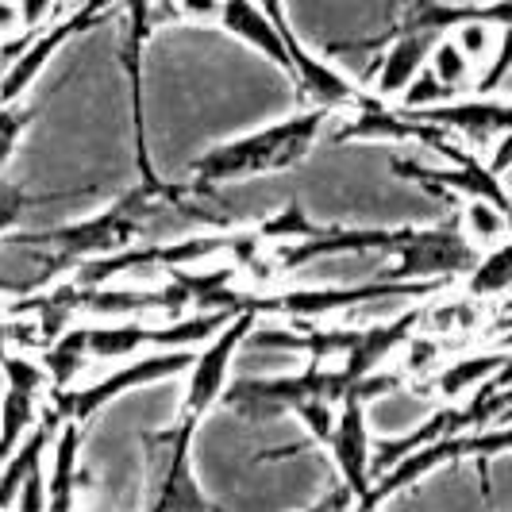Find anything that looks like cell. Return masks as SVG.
Returning a JSON list of instances; mask_svg holds the SVG:
<instances>
[{"mask_svg": "<svg viewBox=\"0 0 512 512\" xmlns=\"http://www.w3.org/2000/svg\"><path fill=\"white\" fill-rule=\"evenodd\" d=\"M216 20H220V27H224L228 35L243 39L247 47H255L258 54H266L274 66H282L289 77H297V54L289 47V39L270 24V16L258 8L255 0H220Z\"/></svg>", "mask_w": 512, "mask_h": 512, "instance_id": "obj_11", "label": "cell"}, {"mask_svg": "<svg viewBox=\"0 0 512 512\" xmlns=\"http://www.w3.org/2000/svg\"><path fill=\"white\" fill-rule=\"evenodd\" d=\"M235 312L216 308V312H193L178 316L166 324H143V320H104L89 324V359L112 362V359H135L143 347L151 351H197L212 335L228 324Z\"/></svg>", "mask_w": 512, "mask_h": 512, "instance_id": "obj_3", "label": "cell"}, {"mask_svg": "<svg viewBox=\"0 0 512 512\" xmlns=\"http://www.w3.org/2000/svg\"><path fill=\"white\" fill-rule=\"evenodd\" d=\"M81 474V428L62 420L51 439V470H43L47 486V512H77V486Z\"/></svg>", "mask_w": 512, "mask_h": 512, "instance_id": "obj_13", "label": "cell"}, {"mask_svg": "<svg viewBox=\"0 0 512 512\" xmlns=\"http://www.w3.org/2000/svg\"><path fill=\"white\" fill-rule=\"evenodd\" d=\"M12 512H47V486H43V462L31 466V474L24 478V486L12 501Z\"/></svg>", "mask_w": 512, "mask_h": 512, "instance_id": "obj_25", "label": "cell"}, {"mask_svg": "<svg viewBox=\"0 0 512 512\" xmlns=\"http://www.w3.org/2000/svg\"><path fill=\"white\" fill-rule=\"evenodd\" d=\"M489 147H493V154L482 158V162H486V170L493 174V178L505 181V170H509V162H512V135L509 131H505V135H497Z\"/></svg>", "mask_w": 512, "mask_h": 512, "instance_id": "obj_27", "label": "cell"}, {"mask_svg": "<svg viewBox=\"0 0 512 512\" xmlns=\"http://www.w3.org/2000/svg\"><path fill=\"white\" fill-rule=\"evenodd\" d=\"M85 339H89V324H70L66 332H58L51 343H47V355H43L39 366L47 370L51 389H70V385L81 378V370H85V362H89Z\"/></svg>", "mask_w": 512, "mask_h": 512, "instance_id": "obj_15", "label": "cell"}, {"mask_svg": "<svg viewBox=\"0 0 512 512\" xmlns=\"http://www.w3.org/2000/svg\"><path fill=\"white\" fill-rule=\"evenodd\" d=\"M501 31H505V27H493L489 20H462V24H455L447 35H451V43H455L474 66H482L489 54H493V47H497Z\"/></svg>", "mask_w": 512, "mask_h": 512, "instance_id": "obj_20", "label": "cell"}, {"mask_svg": "<svg viewBox=\"0 0 512 512\" xmlns=\"http://www.w3.org/2000/svg\"><path fill=\"white\" fill-rule=\"evenodd\" d=\"M401 8H405V0H385V27H389V31H393V24H397Z\"/></svg>", "mask_w": 512, "mask_h": 512, "instance_id": "obj_30", "label": "cell"}, {"mask_svg": "<svg viewBox=\"0 0 512 512\" xmlns=\"http://www.w3.org/2000/svg\"><path fill=\"white\" fill-rule=\"evenodd\" d=\"M255 316L258 312H235L220 332L193 351V366L185 370V374H189V385H185L181 416L205 420V412H212L220 405V393H224V385L231 382V362L239 355V347H243V339L251 332Z\"/></svg>", "mask_w": 512, "mask_h": 512, "instance_id": "obj_5", "label": "cell"}, {"mask_svg": "<svg viewBox=\"0 0 512 512\" xmlns=\"http://www.w3.org/2000/svg\"><path fill=\"white\" fill-rule=\"evenodd\" d=\"M0 370L8 378L4 401H0V462H4L39 424V397L51 389V382L39 362L8 347H0Z\"/></svg>", "mask_w": 512, "mask_h": 512, "instance_id": "obj_7", "label": "cell"}, {"mask_svg": "<svg viewBox=\"0 0 512 512\" xmlns=\"http://www.w3.org/2000/svg\"><path fill=\"white\" fill-rule=\"evenodd\" d=\"M189 366H193V351H151V355L131 359L128 366H120V370L97 378L93 385H81V389L70 385V389H47V393H51L54 416H58V420H70V424L81 428V424L93 420L108 401L124 397L131 389H147V385L181 378Z\"/></svg>", "mask_w": 512, "mask_h": 512, "instance_id": "obj_4", "label": "cell"}, {"mask_svg": "<svg viewBox=\"0 0 512 512\" xmlns=\"http://www.w3.org/2000/svg\"><path fill=\"white\" fill-rule=\"evenodd\" d=\"M509 62H512V39H509V27L501 31V39H497V47L489 54L486 62V74L478 77V81H470V93L474 97H497V101H505V85H509Z\"/></svg>", "mask_w": 512, "mask_h": 512, "instance_id": "obj_21", "label": "cell"}, {"mask_svg": "<svg viewBox=\"0 0 512 512\" xmlns=\"http://www.w3.org/2000/svg\"><path fill=\"white\" fill-rule=\"evenodd\" d=\"M432 74L455 93V97H462V93H470V81H474V62L466 58V54L451 43V35H439L436 43H432V51H428V62H424Z\"/></svg>", "mask_w": 512, "mask_h": 512, "instance_id": "obj_19", "label": "cell"}, {"mask_svg": "<svg viewBox=\"0 0 512 512\" xmlns=\"http://www.w3.org/2000/svg\"><path fill=\"white\" fill-rule=\"evenodd\" d=\"M512 285V251L509 243H497L478 251L474 266L466 270V293L474 301H493V297H505Z\"/></svg>", "mask_w": 512, "mask_h": 512, "instance_id": "obj_16", "label": "cell"}, {"mask_svg": "<svg viewBox=\"0 0 512 512\" xmlns=\"http://www.w3.org/2000/svg\"><path fill=\"white\" fill-rule=\"evenodd\" d=\"M332 451L335 466L343 474V489L355 497L359 505L362 497L370 493V424H366V405L362 401H339L335 409V424H332V436L324 443Z\"/></svg>", "mask_w": 512, "mask_h": 512, "instance_id": "obj_10", "label": "cell"}, {"mask_svg": "<svg viewBox=\"0 0 512 512\" xmlns=\"http://www.w3.org/2000/svg\"><path fill=\"white\" fill-rule=\"evenodd\" d=\"M459 231L462 239H470L478 251L497 247V243H509V208L493 205V201H478V197H466V205L459 212Z\"/></svg>", "mask_w": 512, "mask_h": 512, "instance_id": "obj_17", "label": "cell"}, {"mask_svg": "<svg viewBox=\"0 0 512 512\" xmlns=\"http://www.w3.org/2000/svg\"><path fill=\"white\" fill-rule=\"evenodd\" d=\"M20 27V12H16V0H0V39L12 35Z\"/></svg>", "mask_w": 512, "mask_h": 512, "instance_id": "obj_29", "label": "cell"}, {"mask_svg": "<svg viewBox=\"0 0 512 512\" xmlns=\"http://www.w3.org/2000/svg\"><path fill=\"white\" fill-rule=\"evenodd\" d=\"M27 120H31V116H27L20 104H4V108H0V174L8 170L12 154L20 147V135H24Z\"/></svg>", "mask_w": 512, "mask_h": 512, "instance_id": "obj_24", "label": "cell"}, {"mask_svg": "<svg viewBox=\"0 0 512 512\" xmlns=\"http://www.w3.org/2000/svg\"><path fill=\"white\" fill-rule=\"evenodd\" d=\"M27 39H31V31H20V35H4V39H0V77L8 74V66L20 58V51L27 47Z\"/></svg>", "mask_w": 512, "mask_h": 512, "instance_id": "obj_28", "label": "cell"}, {"mask_svg": "<svg viewBox=\"0 0 512 512\" xmlns=\"http://www.w3.org/2000/svg\"><path fill=\"white\" fill-rule=\"evenodd\" d=\"M104 4H108V0H89V4L74 8L70 16H62V20H54V24H43L39 31H31V39H27V47L20 51V58L8 66V74L0 77V108H4V104H20V97L35 85V77L47 70V62L74 39L77 31H89V27L101 24Z\"/></svg>", "mask_w": 512, "mask_h": 512, "instance_id": "obj_6", "label": "cell"}, {"mask_svg": "<svg viewBox=\"0 0 512 512\" xmlns=\"http://www.w3.org/2000/svg\"><path fill=\"white\" fill-rule=\"evenodd\" d=\"M289 412H293V416L305 424L308 436L316 439V443H328V436H332V424H335V405L320 401V397H308V401L293 405Z\"/></svg>", "mask_w": 512, "mask_h": 512, "instance_id": "obj_23", "label": "cell"}, {"mask_svg": "<svg viewBox=\"0 0 512 512\" xmlns=\"http://www.w3.org/2000/svg\"><path fill=\"white\" fill-rule=\"evenodd\" d=\"M197 424L201 420L181 416L178 428H166L158 436V443L166 447V466H162V478H158V489H154L151 512H212V505H208L201 486H197L193 459H189Z\"/></svg>", "mask_w": 512, "mask_h": 512, "instance_id": "obj_9", "label": "cell"}, {"mask_svg": "<svg viewBox=\"0 0 512 512\" xmlns=\"http://www.w3.org/2000/svg\"><path fill=\"white\" fill-rule=\"evenodd\" d=\"M124 4V20H128V31H124V66H128L131 77V97H135V108H139V81H143V47L154 31V0H120Z\"/></svg>", "mask_w": 512, "mask_h": 512, "instance_id": "obj_18", "label": "cell"}, {"mask_svg": "<svg viewBox=\"0 0 512 512\" xmlns=\"http://www.w3.org/2000/svg\"><path fill=\"white\" fill-rule=\"evenodd\" d=\"M482 316V308L474 297H459V301H439L428 312H420V328L432 332H451V328H474Z\"/></svg>", "mask_w": 512, "mask_h": 512, "instance_id": "obj_22", "label": "cell"}, {"mask_svg": "<svg viewBox=\"0 0 512 512\" xmlns=\"http://www.w3.org/2000/svg\"><path fill=\"white\" fill-rule=\"evenodd\" d=\"M439 351H443V343H439V339H412L409 335V359H405V370H409V374L428 370V366L436 362Z\"/></svg>", "mask_w": 512, "mask_h": 512, "instance_id": "obj_26", "label": "cell"}, {"mask_svg": "<svg viewBox=\"0 0 512 512\" xmlns=\"http://www.w3.org/2000/svg\"><path fill=\"white\" fill-rule=\"evenodd\" d=\"M166 193L158 181L143 185L128 193L124 201H116L112 208L97 212L93 220L81 224H66L54 231H16V247H31V251H47L43 270H39V289L51 285L58 274H66L70 266L85 262V258L112 255L131 247V239H143V231L151 228V220L158 216V208L166 205Z\"/></svg>", "mask_w": 512, "mask_h": 512, "instance_id": "obj_1", "label": "cell"}, {"mask_svg": "<svg viewBox=\"0 0 512 512\" xmlns=\"http://www.w3.org/2000/svg\"><path fill=\"white\" fill-rule=\"evenodd\" d=\"M505 366H509V351H505V347H497V351H474V355L451 359L447 366H439V374L432 378V393H436L443 405H447V401H462V397H470L486 378L501 374Z\"/></svg>", "mask_w": 512, "mask_h": 512, "instance_id": "obj_14", "label": "cell"}, {"mask_svg": "<svg viewBox=\"0 0 512 512\" xmlns=\"http://www.w3.org/2000/svg\"><path fill=\"white\" fill-rule=\"evenodd\" d=\"M401 116L455 131L470 151H486L497 135H505L512 128L509 101H497V97H455V101L432 104V108H420V112H401Z\"/></svg>", "mask_w": 512, "mask_h": 512, "instance_id": "obj_8", "label": "cell"}, {"mask_svg": "<svg viewBox=\"0 0 512 512\" xmlns=\"http://www.w3.org/2000/svg\"><path fill=\"white\" fill-rule=\"evenodd\" d=\"M436 39H439L436 31H393L389 47L374 58V70H370V77H374V97L378 101H397L401 89L424 70L428 51H432Z\"/></svg>", "mask_w": 512, "mask_h": 512, "instance_id": "obj_12", "label": "cell"}, {"mask_svg": "<svg viewBox=\"0 0 512 512\" xmlns=\"http://www.w3.org/2000/svg\"><path fill=\"white\" fill-rule=\"evenodd\" d=\"M335 108H308L301 116H289L282 124H270L262 131H251L243 139H231L205 151L193 162V181L189 189H212V185H235L243 178H255L266 170H285L293 166L301 154H308L312 143H320V135L328 128Z\"/></svg>", "mask_w": 512, "mask_h": 512, "instance_id": "obj_2", "label": "cell"}, {"mask_svg": "<svg viewBox=\"0 0 512 512\" xmlns=\"http://www.w3.org/2000/svg\"><path fill=\"white\" fill-rule=\"evenodd\" d=\"M335 512H359L355 505H343V509H335Z\"/></svg>", "mask_w": 512, "mask_h": 512, "instance_id": "obj_31", "label": "cell"}]
</instances>
